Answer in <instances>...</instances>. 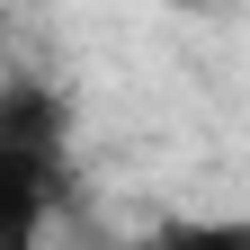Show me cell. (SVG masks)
<instances>
[{"label":"cell","instance_id":"obj_1","mask_svg":"<svg viewBox=\"0 0 250 250\" xmlns=\"http://www.w3.org/2000/svg\"><path fill=\"white\" fill-rule=\"evenodd\" d=\"M72 206V152L36 134H0V250H45Z\"/></svg>","mask_w":250,"mask_h":250},{"label":"cell","instance_id":"obj_2","mask_svg":"<svg viewBox=\"0 0 250 250\" xmlns=\"http://www.w3.org/2000/svg\"><path fill=\"white\" fill-rule=\"evenodd\" d=\"M143 250H250V224L241 214H170L143 232Z\"/></svg>","mask_w":250,"mask_h":250},{"label":"cell","instance_id":"obj_3","mask_svg":"<svg viewBox=\"0 0 250 250\" xmlns=\"http://www.w3.org/2000/svg\"><path fill=\"white\" fill-rule=\"evenodd\" d=\"M179 9H197V0H179Z\"/></svg>","mask_w":250,"mask_h":250}]
</instances>
